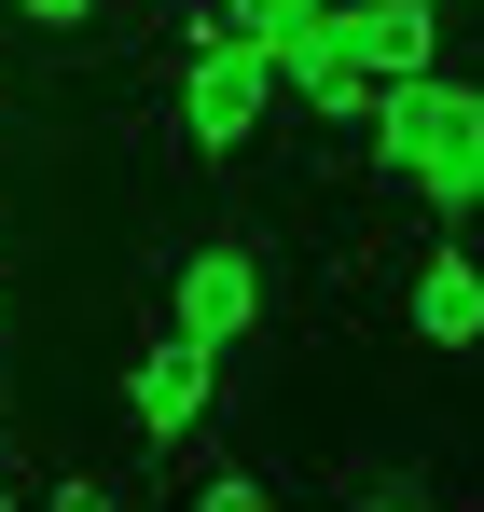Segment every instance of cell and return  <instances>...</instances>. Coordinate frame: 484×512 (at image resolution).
<instances>
[{
  "mask_svg": "<svg viewBox=\"0 0 484 512\" xmlns=\"http://www.w3.org/2000/svg\"><path fill=\"white\" fill-rule=\"evenodd\" d=\"M429 14H457V0H429Z\"/></svg>",
  "mask_w": 484,
  "mask_h": 512,
  "instance_id": "cell-14",
  "label": "cell"
},
{
  "mask_svg": "<svg viewBox=\"0 0 484 512\" xmlns=\"http://www.w3.org/2000/svg\"><path fill=\"white\" fill-rule=\"evenodd\" d=\"M42 512H125V499H111L97 471H70V485H56V499H42Z\"/></svg>",
  "mask_w": 484,
  "mask_h": 512,
  "instance_id": "cell-10",
  "label": "cell"
},
{
  "mask_svg": "<svg viewBox=\"0 0 484 512\" xmlns=\"http://www.w3.org/2000/svg\"><path fill=\"white\" fill-rule=\"evenodd\" d=\"M222 28H236L249 56H305V42L332 28V0H222Z\"/></svg>",
  "mask_w": 484,
  "mask_h": 512,
  "instance_id": "cell-7",
  "label": "cell"
},
{
  "mask_svg": "<svg viewBox=\"0 0 484 512\" xmlns=\"http://www.w3.org/2000/svg\"><path fill=\"white\" fill-rule=\"evenodd\" d=\"M0 333H14V277H0Z\"/></svg>",
  "mask_w": 484,
  "mask_h": 512,
  "instance_id": "cell-12",
  "label": "cell"
},
{
  "mask_svg": "<svg viewBox=\"0 0 484 512\" xmlns=\"http://www.w3.org/2000/svg\"><path fill=\"white\" fill-rule=\"evenodd\" d=\"M208 388H222V360L194 333H139V360H125V429H139V443H194V429H208Z\"/></svg>",
  "mask_w": 484,
  "mask_h": 512,
  "instance_id": "cell-4",
  "label": "cell"
},
{
  "mask_svg": "<svg viewBox=\"0 0 484 512\" xmlns=\"http://www.w3.org/2000/svg\"><path fill=\"white\" fill-rule=\"evenodd\" d=\"M0 512H28V499H14V485H0Z\"/></svg>",
  "mask_w": 484,
  "mask_h": 512,
  "instance_id": "cell-13",
  "label": "cell"
},
{
  "mask_svg": "<svg viewBox=\"0 0 484 512\" xmlns=\"http://www.w3.org/2000/svg\"><path fill=\"white\" fill-rule=\"evenodd\" d=\"M28 28H97V0H14Z\"/></svg>",
  "mask_w": 484,
  "mask_h": 512,
  "instance_id": "cell-11",
  "label": "cell"
},
{
  "mask_svg": "<svg viewBox=\"0 0 484 512\" xmlns=\"http://www.w3.org/2000/svg\"><path fill=\"white\" fill-rule=\"evenodd\" d=\"M263 111H277V56H249L236 28H222V42H180V139H194L208 167L263 139Z\"/></svg>",
  "mask_w": 484,
  "mask_h": 512,
  "instance_id": "cell-3",
  "label": "cell"
},
{
  "mask_svg": "<svg viewBox=\"0 0 484 512\" xmlns=\"http://www.w3.org/2000/svg\"><path fill=\"white\" fill-rule=\"evenodd\" d=\"M263 319H277V263L249 250V236H208V250H180V277H166V333H194L208 360H236Z\"/></svg>",
  "mask_w": 484,
  "mask_h": 512,
  "instance_id": "cell-2",
  "label": "cell"
},
{
  "mask_svg": "<svg viewBox=\"0 0 484 512\" xmlns=\"http://www.w3.org/2000/svg\"><path fill=\"white\" fill-rule=\"evenodd\" d=\"M346 512H429L415 471H346Z\"/></svg>",
  "mask_w": 484,
  "mask_h": 512,
  "instance_id": "cell-8",
  "label": "cell"
},
{
  "mask_svg": "<svg viewBox=\"0 0 484 512\" xmlns=\"http://www.w3.org/2000/svg\"><path fill=\"white\" fill-rule=\"evenodd\" d=\"M374 180L415 194L443 236H471L484 208V84H443V70H415V84H374Z\"/></svg>",
  "mask_w": 484,
  "mask_h": 512,
  "instance_id": "cell-1",
  "label": "cell"
},
{
  "mask_svg": "<svg viewBox=\"0 0 484 512\" xmlns=\"http://www.w3.org/2000/svg\"><path fill=\"white\" fill-rule=\"evenodd\" d=\"M332 42L360 56V84H415V70H443V14H429V0H332Z\"/></svg>",
  "mask_w": 484,
  "mask_h": 512,
  "instance_id": "cell-5",
  "label": "cell"
},
{
  "mask_svg": "<svg viewBox=\"0 0 484 512\" xmlns=\"http://www.w3.org/2000/svg\"><path fill=\"white\" fill-rule=\"evenodd\" d=\"M194 512H291V499H277L263 471H208V485H194Z\"/></svg>",
  "mask_w": 484,
  "mask_h": 512,
  "instance_id": "cell-9",
  "label": "cell"
},
{
  "mask_svg": "<svg viewBox=\"0 0 484 512\" xmlns=\"http://www.w3.org/2000/svg\"><path fill=\"white\" fill-rule=\"evenodd\" d=\"M402 319H415V346H443V360H471V346H484V263H471V236H429Z\"/></svg>",
  "mask_w": 484,
  "mask_h": 512,
  "instance_id": "cell-6",
  "label": "cell"
}]
</instances>
